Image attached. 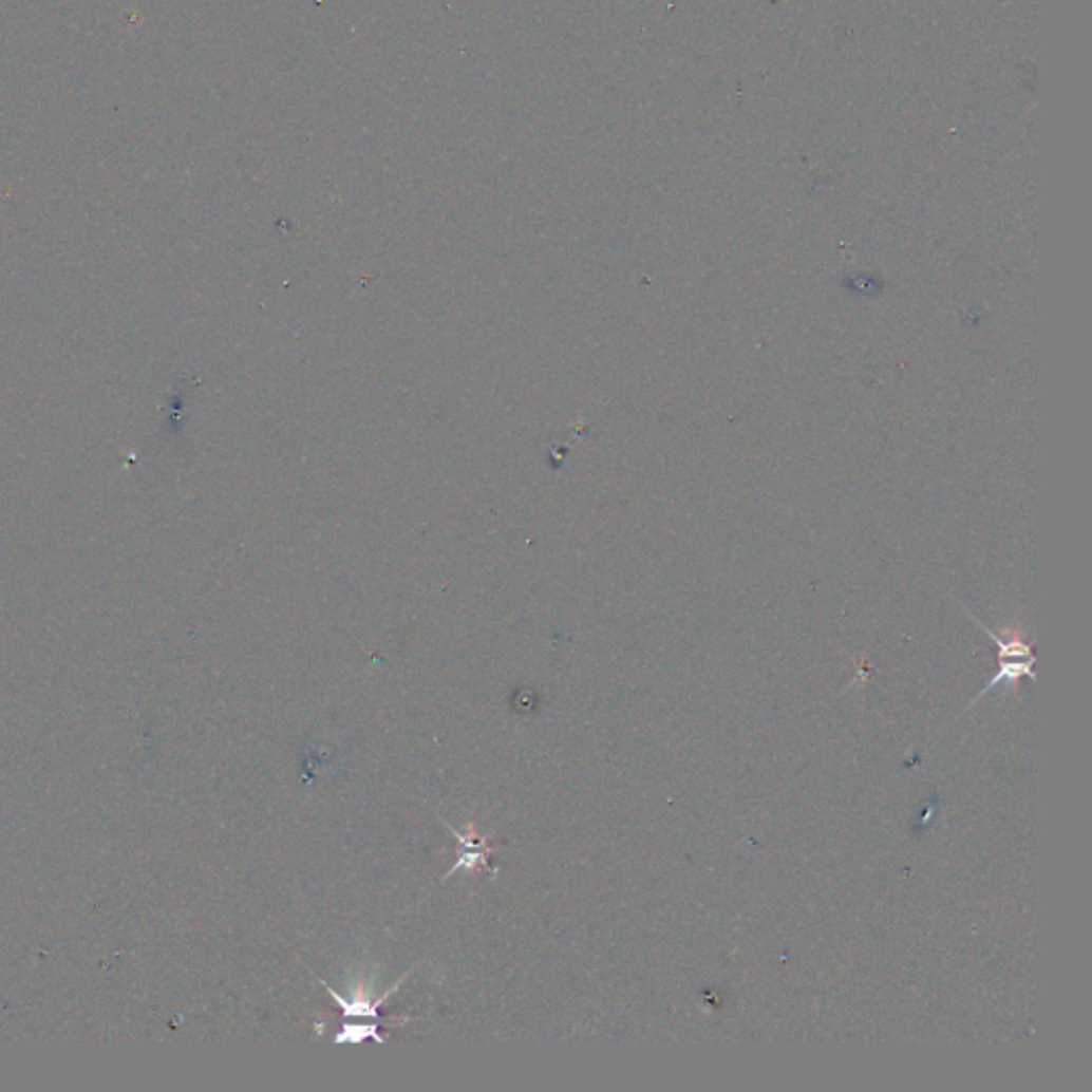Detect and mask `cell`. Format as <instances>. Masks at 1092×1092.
<instances>
[{
  "label": "cell",
  "mask_w": 1092,
  "mask_h": 1092,
  "mask_svg": "<svg viewBox=\"0 0 1092 1092\" xmlns=\"http://www.w3.org/2000/svg\"><path fill=\"white\" fill-rule=\"evenodd\" d=\"M975 623L999 644V673L993 677V681L984 688V692H981L979 696H984L986 692L995 690L1001 683L1016 685L1018 679H1022V677H1029L1035 681V673H1033L1035 655H1033L1031 644H1024V640H1020V638H1003V636L995 634L991 627H986L979 619H975Z\"/></svg>",
  "instance_id": "cell-1"
},
{
  "label": "cell",
  "mask_w": 1092,
  "mask_h": 1092,
  "mask_svg": "<svg viewBox=\"0 0 1092 1092\" xmlns=\"http://www.w3.org/2000/svg\"><path fill=\"white\" fill-rule=\"evenodd\" d=\"M443 824L453 832V836L457 839L459 843V860L451 866V870H447V876L443 878V882H447L449 878H453L455 872H459L462 868H466L468 872H476L481 868H487V870H493L489 866V855L495 851V847L489 843V836H474V826H468V834L459 832L457 828H453L449 824V820L440 817Z\"/></svg>",
  "instance_id": "cell-2"
},
{
  "label": "cell",
  "mask_w": 1092,
  "mask_h": 1092,
  "mask_svg": "<svg viewBox=\"0 0 1092 1092\" xmlns=\"http://www.w3.org/2000/svg\"><path fill=\"white\" fill-rule=\"evenodd\" d=\"M410 973H412V968H410L401 979H397L395 984H393V986H391L382 997H378L376 1001H370V999H368V993H365V991H361V989H359V991H355V995H353L351 999H344V997H342V995H338L330 984H326L324 979H318V981H320V984L324 986L326 995H330V997L340 1005L344 1020H351V1018H370V1020H374V1022H380V1020H382V1016H380V1008L387 1003V999H389V997H393V995L401 989V984H403V981L410 977Z\"/></svg>",
  "instance_id": "cell-3"
},
{
  "label": "cell",
  "mask_w": 1092,
  "mask_h": 1092,
  "mask_svg": "<svg viewBox=\"0 0 1092 1092\" xmlns=\"http://www.w3.org/2000/svg\"><path fill=\"white\" fill-rule=\"evenodd\" d=\"M363 1041H376L384 1043L387 1037L380 1035L378 1022L374 1024H349L344 1022L338 1033H334V1043H363Z\"/></svg>",
  "instance_id": "cell-4"
}]
</instances>
